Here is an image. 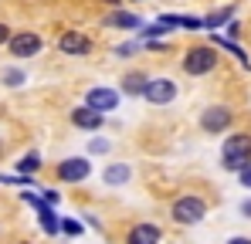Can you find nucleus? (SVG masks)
I'll return each mask as SVG.
<instances>
[{
	"label": "nucleus",
	"instance_id": "1",
	"mask_svg": "<svg viewBox=\"0 0 251 244\" xmlns=\"http://www.w3.org/2000/svg\"><path fill=\"white\" fill-rule=\"evenodd\" d=\"M221 160H224V170L231 173H241L251 163V136L248 132H234L224 139V149H221Z\"/></svg>",
	"mask_w": 251,
	"mask_h": 244
},
{
	"label": "nucleus",
	"instance_id": "2",
	"mask_svg": "<svg viewBox=\"0 0 251 244\" xmlns=\"http://www.w3.org/2000/svg\"><path fill=\"white\" fill-rule=\"evenodd\" d=\"M170 217H173L176 224H197V220H204V217H207V203H204V197L183 194V197H176V200H173Z\"/></svg>",
	"mask_w": 251,
	"mask_h": 244
},
{
	"label": "nucleus",
	"instance_id": "3",
	"mask_svg": "<svg viewBox=\"0 0 251 244\" xmlns=\"http://www.w3.org/2000/svg\"><path fill=\"white\" fill-rule=\"evenodd\" d=\"M85 109H92V112L105 116V112L119 109V92H116V88H105V85L88 88V95H85Z\"/></svg>",
	"mask_w": 251,
	"mask_h": 244
},
{
	"label": "nucleus",
	"instance_id": "4",
	"mask_svg": "<svg viewBox=\"0 0 251 244\" xmlns=\"http://www.w3.org/2000/svg\"><path fill=\"white\" fill-rule=\"evenodd\" d=\"M214 65H217L214 48H190L187 58H183V72L187 75H207V72H214Z\"/></svg>",
	"mask_w": 251,
	"mask_h": 244
},
{
	"label": "nucleus",
	"instance_id": "5",
	"mask_svg": "<svg viewBox=\"0 0 251 244\" xmlns=\"http://www.w3.org/2000/svg\"><path fill=\"white\" fill-rule=\"evenodd\" d=\"M88 173H92V163L85 160V156H68V160L58 163V170H54V176L61 183H82V180H88Z\"/></svg>",
	"mask_w": 251,
	"mask_h": 244
},
{
	"label": "nucleus",
	"instance_id": "6",
	"mask_svg": "<svg viewBox=\"0 0 251 244\" xmlns=\"http://www.w3.org/2000/svg\"><path fill=\"white\" fill-rule=\"evenodd\" d=\"M146 102H153V105H170L173 98H176V81L173 78H150L146 85Z\"/></svg>",
	"mask_w": 251,
	"mask_h": 244
},
{
	"label": "nucleus",
	"instance_id": "7",
	"mask_svg": "<svg viewBox=\"0 0 251 244\" xmlns=\"http://www.w3.org/2000/svg\"><path fill=\"white\" fill-rule=\"evenodd\" d=\"M227 125H231V109H224V105H210V109H204L201 129H204L207 136H221Z\"/></svg>",
	"mask_w": 251,
	"mask_h": 244
},
{
	"label": "nucleus",
	"instance_id": "8",
	"mask_svg": "<svg viewBox=\"0 0 251 244\" xmlns=\"http://www.w3.org/2000/svg\"><path fill=\"white\" fill-rule=\"evenodd\" d=\"M21 197H24V203H31V207L38 210V220H41L44 234H58V217H54V207H51V203H44L41 197H34L31 190H27V194H21Z\"/></svg>",
	"mask_w": 251,
	"mask_h": 244
},
{
	"label": "nucleus",
	"instance_id": "9",
	"mask_svg": "<svg viewBox=\"0 0 251 244\" xmlns=\"http://www.w3.org/2000/svg\"><path fill=\"white\" fill-rule=\"evenodd\" d=\"M58 48H61V54H75V58H85V54L92 51V41L85 38L82 31H65V34L58 38Z\"/></svg>",
	"mask_w": 251,
	"mask_h": 244
},
{
	"label": "nucleus",
	"instance_id": "10",
	"mask_svg": "<svg viewBox=\"0 0 251 244\" xmlns=\"http://www.w3.org/2000/svg\"><path fill=\"white\" fill-rule=\"evenodd\" d=\"M41 51V38L38 34H31V31H24V34H14L10 38V54L14 58H34Z\"/></svg>",
	"mask_w": 251,
	"mask_h": 244
},
{
	"label": "nucleus",
	"instance_id": "11",
	"mask_svg": "<svg viewBox=\"0 0 251 244\" xmlns=\"http://www.w3.org/2000/svg\"><path fill=\"white\" fill-rule=\"evenodd\" d=\"M126 244H160V227L156 224H136L129 231Z\"/></svg>",
	"mask_w": 251,
	"mask_h": 244
},
{
	"label": "nucleus",
	"instance_id": "12",
	"mask_svg": "<svg viewBox=\"0 0 251 244\" xmlns=\"http://www.w3.org/2000/svg\"><path fill=\"white\" fill-rule=\"evenodd\" d=\"M72 122L78 125V129H88V132H95V129H102V122H105V116H99V112H92V109H75L72 112Z\"/></svg>",
	"mask_w": 251,
	"mask_h": 244
},
{
	"label": "nucleus",
	"instance_id": "13",
	"mask_svg": "<svg viewBox=\"0 0 251 244\" xmlns=\"http://www.w3.org/2000/svg\"><path fill=\"white\" fill-rule=\"evenodd\" d=\"M102 176H105V183H109V187H123V183H129V176H132V170H129L126 163H109Z\"/></svg>",
	"mask_w": 251,
	"mask_h": 244
},
{
	"label": "nucleus",
	"instance_id": "14",
	"mask_svg": "<svg viewBox=\"0 0 251 244\" xmlns=\"http://www.w3.org/2000/svg\"><path fill=\"white\" fill-rule=\"evenodd\" d=\"M105 27L132 31V27H143V24H139V17H136V14H123V10H116V14H109V17H105Z\"/></svg>",
	"mask_w": 251,
	"mask_h": 244
},
{
	"label": "nucleus",
	"instance_id": "15",
	"mask_svg": "<svg viewBox=\"0 0 251 244\" xmlns=\"http://www.w3.org/2000/svg\"><path fill=\"white\" fill-rule=\"evenodd\" d=\"M146 85H150V78H146L143 72H132V75H126V78H123V92H126V95H143Z\"/></svg>",
	"mask_w": 251,
	"mask_h": 244
},
{
	"label": "nucleus",
	"instance_id": "16",
	"mask_svg": "<svg viewBox=\"0 0 251 244\" xmlns=\"http://www.w3.org/2000/svg\"><path fill=\"white\" fill-rule=\"evenodd\" d=\"M38 170H41V156L38 153H24L21 163H17V176H34Z\"/></svg>",
	"mask_w": 251,
	"mask_h": 244
},
{
	"label": "nucleus",
	"instance_id": "17",
	"mask_svg": "<svg viewBox=\"0 0 251 244\" xmlns=\"http://www.w3.org/2000/svg\"><path fill=\"white\" fill-rule=\"evenodd\" d=\"M231 14H234V10H231V7H224V10H217V14L204 17V21H201V27H221V24H227V21H231Z\"/></svg>",
	"mask_w": 251,
	"mask_h": 244
},
{
	"label": "nucleus",
	"instance_id": "18",
	"mask_svg": "<svg viewBox=\"0 0 251 244\" xmlns=\"http://www.w3.org/2000/svg\"><path fill=\"white\" fill-rule=\"evenodd\" d=\"M214 41H217V44H221V48H227V51H231V54H234V58H238V61H241V65H245V68H251L248 54H245V51H241V48H238V44H234V41H227V38H214Z\"/></svg>",
	"mask_w": 251,
	"mask_h": 244
},
{
	"label": "nucleus",
	"instance_id": "19",
	"mask_svg": "<svg viewBox=\"0 0 251 244\" xmlns=\"http://www.w3.org/2000/svg\"><path fill=\"white\" fill-rule=\"evenodd\" d=\"M24 81H27V75L17 72V68H7V72H3V85H10V88H21Z\"/></svg>",
	"mask_w": 251,
	"mask_h": 244
},
{
	"label": "nucleus",
	"instance_id": "20",
	"mask_svg": "<svg viewBox=\"0 0 251 244\" xmlns=\"http://www.w3.org/2000/svg\"><path fill=\"white\" fill-rule=\"evenodd\" d=\"M160 34H167V27L156 21V24H150V27H139V41L146 38V41H153V38H160Z\"/></svg>",
	"mask_w": 251,
	"mask_h": 244
},
{
	"label": "nucleus",
	"instance_id": "21",
	"mask_svg": "<svg viewBox=\"0 0 251 244\" xmlns=\"http://www.w3.org/2000/svg\"><path fill=\"white\" fill-rule=\"evenodd\" d=\"M58 231L68 234V238H78V234H82V224H78V220H58Z\"/></svg>",
	"mask_w": 251,
	"mask_h": 244
},
{
	"label": "nucleus",
	"instance_id": "22",
	"mask_svg": "<svg viewBox=\"0 0 251 244\" xmlns=\"http://www.w3.org/2000/svg\"><path fill=\"white\" fill-rule=\"evenodd\" d=\"M88 149H92V153H105V149H109V139H92Z\"/></svg>",
	"mask_w": 251,
	"mask_h": 244
},
{
	"label": "nucleus",
	"instance_id": "23",
	"mask_svg": "<svg viewBox=\"0 0 251 244\" xmlns=\"http://www.w3.org/2000/svg\"><path fill=\"white\" fill-rule=\"evenodd\" d=\"M136 48H139V44H123V48H116V54H119V58H132Z\"/></svg>",
	"mask_w": 251,
	"mask_h": 244
},
{
	"label": "nucleus",
	"instance_id": "24",
	"mask_svg": "<svg viewBox=\"0 0 251 244\" xmlns=\"http://www.w3.org/2000/svg\"><path fill=\"white\" fill-rule=\"evenodd\" d=\"M41 190H44V197H41V200L54 207V203H58V190H48V187H41Z\"/></svg>",
	"mask_w": 251,
	"mask_h": 244
},
{
	"label": "nucleus",
	"instance_id": "25",
	"mask_svg": "<svg viewBox=\"0 0 251 244\" xmlns=\"http://www.w3.org/2000/svg\"><path fill=\"white\" fill-rule=\"evenodd\" d=\"M238 176H241V187H248V190H251V163L241 170V173H238Z\"/></svg>",
	"mask_w": 251,
	"mask_h": 244
},
{
	"label": "nucleus",
	"instance_id": "26",
	"mask_svg": "<svg viewBox=\"0 0 251 244\" xmlns=\"http://www.w3.org/2000/svg\"><path fill=\"white\" fill-rule=\"evenodd\" d=\"M241 217H248V220H251V197L241 203Z\"/></svg>",
	"mask_w": 251,
	"mask_h": 244
},
{
	"label": "nucleus",
	"instance_id": "27",
	"mask_svg": "<svg viewBox=\"0 0 251 244\" xmlns=\"http://www.w3.org/2000/svg\"><path fill=\"white\" fill-rule=\"evenodd\" d=\"M3 41H10V27H7V24H0V44H3Z\"/></svg>",
	"mask_w": 251,
	"mask_h": 244
},
{
	"label": "nucleus",
	"instance_id": "28",
	"mask_svg": "<svg viewBox=\"0 0 251 244\" xmlns=\"http://www.w3.org/2000/svg\"><path fill=\"white\" fill-rule=\"evenodd\" d=\"M227 244H251V241H248V238H231Z\"/></svg>",
	"mask_w": 251,
	"mask_h": 244
},
{
	"label": "nucleus",
	"instance_id": "29",
	"mask_svg": "<svg viewBox=\"0 0 251 244\" xmlns=\"http://www.w3.org/2000/svg\"><path fill=\"white\" fill-rule=\"evenodd\" d=\"M0 153H3V143H0Z\"/></svg>",
	"mask_w": 251,
	"mask_h": 244
}]
</instances>
